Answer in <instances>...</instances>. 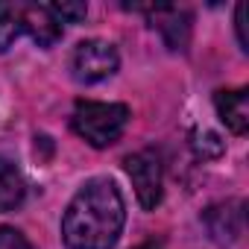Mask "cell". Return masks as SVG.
I'll list each match as a JSON object with an SVG mask.
<instances>
[{"label":"cell","mask_w":249,"mask_h":249,"mask_svg":"<svg viewBox=\"0 0 249 249\" xmlns=\"http://www.w3.org/2000/svg\"><path fill=\"white\" fill-rule=\"evenodd\" d=\"M126 223V205L117 185L106 176L88 179L62 214V240L68 249H114Z\"/></svg>","instance_id":"cell-1"},{"label":"cell","mask_w":249,"mask_h":249,"mask_svg":"<svg viewBox=\"0 0 249 249\" xmlns=\"http://www.w3.org/2000/svg\"><path fill=\"white\" fill-rule=\"evenodd\" d=\"M129 106L123 103H97V100H76L71 114V129L97 150L117 144L129 126Z\"/></svg>","instance_id":"cell-2"},{"label":"cell","mask_w":249,"mask_h":249,"mask_svg":"<svg viewBox=\"0 0 249 249\" xmlns=\"http://www.w3.org/2000/svg\"><path fill=\"white\" fill-rule=\"evenodd\" d=\"M120 68V56H117V47L111 41H103V38H88V41H79L71 53V76L79 82V85H94V82H103L108 79L111 73H117Z\"/></svg>","instance_id":"cell-3"},{"label":"cell","mask_w":249,"mask_h":249,"mask_svg":"<svg viewBox=\"0 0 249 249\" xmlns=\"http://www.w3.org/2000/svg\"><path fill=\"white\" fill-rule=\"evenodd\" d=\"M126 176L135 188V196L144 211H153L161 202L164 194V176H161V159L153 150H141L126 159Z\"/></svg>","instance_id":"cell-4"},{"label":"cell","mask_w":249,"mask_h":249,"mask_svg":"<svg viewBox=\"0 0 249 249\" xmlns=\"http://www.w3.org/2000/svg\"><path fill=\"white\" fill-rule=\"evenodd\" d=\"M243 202L240 199H229V202H220V205H211L202 220H205V229L208 234L217 240V243H234L240 234H243Z\"/></svg>","instance_id":"cell-5"},{"label":"cell","mask_w":249,"mask_h":249,"mask_svg":"<svg viewBox=\"0 0 249 249\" xmlns=\"http://www.w3.org/2000/svg\"><path fill=\"white\" fill-rule=\"evenodd\" d=\"M132 9H141V6H132ZM144 12L153 15V27H159V33L164 36L167 47L170 50H188V41H191V15L185 9H176V6H147Z\"/></svg>","instance_id":"cell-6"},{"label":"cell","mask_w":249,"mask_h":249,"mask_svg":"<svg viewBox=\"0 0 249 249\" xmlns=\"http://www.w3.org/2000/svg\"><path fill=\"white\" fill-rule=\"evenodd\" d=\"M214 106L220 120L226 123V129L234 135H246L249 129V91L246 88H231V91H217Z\"/></svg>","instance_id":"cell-7"},{"label":"cell","mask_w":249,"mask_h":249,"mask_svg":"<svg viewBox=\"0 0 249 249\" xmlns=\"http://www.w3.org/2000/svg\"><path fill=\"white\" fill-rule=\"evenodd\" d=\"M24 33L38 44V47H53L62 38V24L50 12V6L38 3H24Z\"/></svg>","instance_id":"cell-8"},{"label":"cell","mask_w":249,"mask_h":249,"mask_svg":"<svg viewBox=\"0 0 249 249\" xmlns=\"http://www.w3.org/2000/svg\"><path fill=\"white\" fill-rule=\"evenodd\" d=\"M27 199V185L24 176L18 173V167L6 159H0V211H15L21 208Z\"/></svg>","instance_id":"cell-9"},{"label":"cell","mask_w":249,"mask_h":249,"mask_svg":"<svg viewBox=\"0 0 249 249\" xmlns=\"http://www.w3.org/2000/svg\"><path fill=\"white\" fill-rule=\"evenodd\" d=\"M24 36V3H0V53Z\"/></svg>","instance_id":"cell-10"},{"label":"cell","mask_w":249,"mask_h":249,"mask_svg":"<svg viewBox=\"0 0 249 249\" xmlns=\"http://www.w3.org/2000/svg\"><path fill=\"white\" fill-rule=\"evenodd\" d=\"M191 150L196 153V159H202V161H211V159H220L223 153H226V144H223V138L214 132V129H194V135H191Z\"/></svg>","instance_id":"cell-11"},{"label":"cell","mask_w":249,"mask_h":249,"mask_svg":"<svg viewBox=\"0 0 249 249\" xmlns=\"http://www.w3.org/2000/svg\"><path fill=\"white\" fill-rule=\"evenodd\" d=\"M50 12L56 15V21L59 24H79V21H85V15H88V6L85 3H50Z\"/></svg>","instance_id":"cell-12"},{"label":"cell","mask_w":249,"mask_h":249,"mask_svg":"<svg viewBox=\"0 0 249 249\" xmlns=\"http://www.w3.org/2000/svg\"><path fill=\"white\" fill-rule=\"evenodd\" d=\"M0 249H33V243L12 226H0Z\"/></svg>","instance_id":"cell-13"},{"label":"cell","mask_w":249,"mask_h":249,"mask_svg":"<svg viewBox=\"0 0 249 249\" xmlns=\"http://www.w3.org/2000/svg\"><path fill=\"white\" fill-rule=\"evenodd\" d=\"M246 15H249V6L246 3H237V9H234V30H237V41H240V50L246 53L249 50V33H246Z\"/></svg>","instance_id":"cell-14"},{"label":"cell","mask_w":249,"mask_h":249,"mask_svg":"<svg viewBox=\"0 0 249 249\" xmlns=\"http://www.w3.org/2000/svg\"><path fill=\"white\" fill-rule=\"evenodd\" d=\"M135 249H159V246H153V243H141V246H135Z\"/></svg>","instance_id":"cell-15"}]
</instances>
